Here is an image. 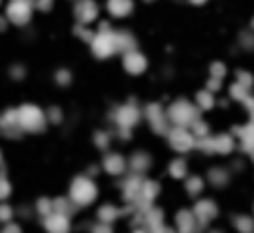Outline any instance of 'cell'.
<instances>
[{"mask_svg":"<svg viewBox=\"0 0 254 233\" xmlns=\"http://www.w3.org/2000/svg\"><path fill=\"white\" fill-rule=\"evenodd\" d=\"M17 116H19V126L23 132H30V134H38L44 132L47 124V116L42 109L34 106V104H25L17 108Z\"/></svg>","mask_w":254,"mask_h":233,"instance_id":"6da1fadb","label":"cell"},{"mask_svg":"<svg viewBox=\"0 0 254 233\" xmlns=\"http://www.w3.org/2000/svg\"><path fill=\"white\" fill-rule=\"evenodd\" d=\"M98 194V188L94 184V180L87 175H79L72 180V186H70V199L75 207H85L91 205L94 201V197Z\"/></svg>","mask_w":254,"mask_h":233,"instance_id":"7a4b0ae2","label":"cell"},{"mask_svg":"<svg viewBox=\"0 0 254 233\" xmlns=\"http://www.w3.org/2000/svg\"><path fill=\"white\" fill-rule=\"evenodd\" d=\"M166 113H168V120L173 124V128H189L198 120V109L187 100L173 102Z\"/></svg>","mask_w":254,"mask_h":233,"instance_id":"3957f363","label":"cell"},{"mask_svg":"<svg viewBox=\"0 0 254 233\" xmlns=\"http://www.w3.org/2000/svg\"><path fill=\"white\" fill-rule=\"evenodd\" d=\"M91 47L92 53L96 55L98 58H108L111 55H115L119 51L117 32H113V30H98L94 40H92Z\"/></svg>","mask_w":254,"mask_h":233,"instance_id":"277c9868","label":"cell"},{"mask_svg":"<svg viewBox=\"0 0 254 233\" xmlns=\"http://www.w3.org/2000/svg\"><path fill=\"white\" fill-rule=\"evenodd\" d=\"M32 17V2L27 0H11L6 8V19H9L13 25L23 27Z\"/></svg>","mask_w":254,"mask_h":233,"instance_id":"5b68a950","label":"cell"},{"mask_svg":"<svg viewBox=\"0 0 254 233\" xmlns=\"http://www.w3.org/2000/svg\"><path fill=\"white\" fill-rule=\"evenodd\" d=\"M168 143L172 145L173 151H177V153H187V151H190L194 149L198 141H196V137L192 132H189L187 128H172L170 132H168Z\"/></svg>","mask_w":254,"mask_h":233,"instance_id":"8992f818","label":"cell"},{"mask_svg":"<svg viewBox=\"0 0 254 233\" xmlns=\"http://www.w3.org/2000/svg\"><path fill=\"white\" fill-rule=\"evenodd\" d=\"M145 116L156 134H168L170 132L168 113H166V109H162L160 104H149L145 108Z\"/></svg>","mask_w":254,"mask_h":233,"instance_id":"52a82bcc","label":"cell"},{"mask_svg":"<svg viewBox=\"0 0 254 233\" xmlns=\"http://www.w3.org/2000/svg\"><path fill=\"white\" fill-rule=\"evenodd\" d=\"M113 118H115V122L121 130H132L134 124L139 120V109L130 102V104H125V106L115 109Z\"/></svg>","mask_w":254,"mask_h":233,"instance_id":"ba28073f","label":"cell"},{"mask_svg":"<svg viewBox=\"0 0 254 233\" xmlns=\"http://www.w3.org/2000/svg\"><path fill=\"white\" fill-rule=\"evenodd\" d=\"M0 128L2 132L9 137H17L21 135V126H19V116H17V109H9L4 115L0 116Z\"/></svg>","mask_w":254,"mask_h":233,"instance_id":"9c48e42d","label":"cell"},{"mask_svg":"<svg viewBox=\"0 0 254 233\" xmlns=\"http://www.w3.org/2000/svg\"><path fill=\"white\" fill-rule=\"evenodd\" d=\"M123 64H125V70L132 75H139L147 70V58L139 51H132V53L125 55Z\"/></svg>","mask_w":254,"mask_h":233,"instance_id":"30bf717a","label":"cell"},{"mask_svg":"<svg viewBox=\"0 0 254 233\" xmlns=\"http://www.w3.org/2000/svg\"><path fill=\"white\" fill-rule=\"evenodd\" d=\"M44 228L47 233H68L70 232V218L59 213H53L44 218Z\"/></svg>","mask_w":254,"mask_h":233,"instance_id":"8fae6325","label":"cell"},{"mask_svg":"<svg viewBox=\"0 0 254 233\" xmlns=\"http://www.w3.org/2000/svg\"><path fill=\"white\" fill-rule=\"evenodd\" d=\"M194 216H196L198 224L205 226L209 220H213L217 216V207H215V203L211 199H201L194 207Z\"/></svg>","mask_w":254,"mask_h":233,"instance_id":"7c38bea8","label":"cell"},{"mask_svg":"<svg viewBox=\"0 0 254 233\" xmlns=\"http://www.w3.org/2000/svg\"><path fill=\"white\" fill-rule=\"evenodd\" d=\"M73 11H75V19L79 25H89L98 15V8L94 2H77Z\"/></svg>","mask_w":254,"mask_h":233,"instance_id":"4fadbf2b","label":"cell"},{"mask_svg":"<svg viewBox=\"0 0 254 233\" xmlns=\"http://www.w3.org/2000/svg\"><path fill=\"white\" fill-rule=\"evenodd\" d=\"M141 186H143V180L139 179L137 175L127 179L125 186H123V194H125V199H127L128 203L136 205V201L139 199V194H141Z\"/></svg>","mask_w":254,"mask_h":233,"instance_id":"5bb4252c","label":"cell"},{"mask_svg":"<svg viewBox=\"0 0 254 233\" xmlns=\"http://www.w3.org/2000/svg\"><path fill=\"white\" fill-rule=\"evenodd\" d=\"M175 222H177V232L179 233H194L196 226H198V220H196L194 213H189V211H179Z\"/></svg>","mask_w":254,"mask_h":233,"instance_id":"9a60e30c","label":"cell"},{"mask_svg":"<svg viewBox=\"0 0 254 233\" xmlns=\"http://www.w3.org/2000/svg\"><path fill=\"white\" fill-rule=\"evenodd\" d=\"M104 170L108 171L109 175H121L127 170V162L121 154H108L104 158Z\"/></svg>","mask_w":254,"mask_h":233,"instance_id":"2e32d148","label":"cell"},{"mask_svg":"<svg viewBox=\"0 0 254 233\" xmlns=\"http://www.w3.org/2000/svg\"><path fill=\"white\" fill-rule=\"evenodd\" d=\"M132 9H134V4L130 0H111V2H108V11L117 19L127 17Z\"/></svg>","mask_w":254,"mask_h":233,"instance_id":"e0dca14e","label":"cell"},{"mask_svg":"<svg viewBox=\"0 0 254 233\" xmlns=\"http://www.w3.org/2000/svg\"><path fill=\"white\" fill-rule=\"evenodd\" d=\"M236 132L239 134V139H241V143H243V149L254 158V124H249V126H245V128H237Z\"/></svg>","mask_w":254,"mask_h":233,"instance_id":"ac0fdd59","label":"cell"},{"mask_svg":"<svg viewBox=\"0 0 254 233\" xmlns=\"http://www.w3.org/2000/svg\"><path fill=\"white\" fill-rule=\"evenodd\" d=\"M149 166H151V158L145 153H136L132 156V160H130V170L134 171L136 175L145 173L149 170Z\"/></svg>","mask_w":254,"mask_h":233,"instance_id":"d6986e66","label":"cell"},{"mask_svg":"<svg viewBox=\"0 0 254 233\" xmlns=\"http://www.w3.org/2000/svg\"><path fill=\"white\" fill-rule=\"evenodd\" d=\"M117 44H119V51L123 53H132V51H137L136 49V38L128 32H117Z\"/></svg>","mask_w":254,"mask_h":233,"instance_id":"ffe728a7","label":"cell"},{"mask_svg":"<svg viewBox=\"0 0 254 233\" xmlns=\"http://www.w3.org/2000/svg\"><path fill=\"white\" fill-rule=\"evenodd\" d=\"M121 215H123V211L117 209L115 205H104V207H100V211H98V218H100L102 224H111V222L117 220Z\"/></svg>","mask_w":254,"mask_h":233,"instance_id":"44dd1931","label":"cell"},{"mask_svg":"<svg viewBox=\"0 0 254 233\" xmlns=\"http://www.w3.org/2000/svg\"><path fill=\"white\" fill-rule=\"evenodd\" d=\"M53 207H55V213L68 216V218H70V215H72L73 209H75V205L72 203L70 197H57L53 201Z\"/></svg>","mask_w":254,"mask_h":233,"instance_id":"7402d4cb","label":"cell"},{"mask_svg":"<svg viewBox=\"0 0 254 233\" xmlns=\"http://www.w3.org/2000/svg\"><path fill=\"white\" fill-rule=\"evenodd\" d=\"M234 149V137L232 135H218L215 137V153L228 154Z\"/></svg>","mask_w":254,"mask_h":233,"instance_id":"603a6c76","label":"cell"},{"mask_svg":"<svg viewBox=\"0 0 254 233\" xmlns=\"http://www.w3.org/2000/svg\"><path fill=\"white\" fill-rule=\"evenodd\" d=\"M170 175L175 177V179H183L185 175H187V162L183 160V158H177V160H173L170 164Z\"/></svg>","mask_w":254,"mask_h":233,"instance_id":"cb8c5ba5","label":"cell"},{"mask_svg":"<svg viewBox=\"0 0 254 233\" xmlns=\"http://www.w3.org/2000/svg\"><path fill=\"white\" fill-rule=\"evenodd\" d=\"M36 211H38V215H40V216H44V218H47L49 215H53V213H55L53 201H49L47 197H42V199H38Z\"/></svg>","mask_w":254,"mask_h":233,"instance_id":"d4e9b609","label":"cell"},{"mask_svg":"<svg viewBox=\"0 0 254 233\" xmlns=\"http://www.w3.org/2000/svg\"><path fill=\"white\" fill-rule=\"evenodd\" d=\"M234 224H236L237 232H241V233H253V230H254V222L249 216H237L236 220H234Z\"/></svg>","mask_w":254,"mask_h":233,"instance_id":"484cf974","label":"cell"},{"mask_svg":"<svg viewBox=\"0 0 254 233\" xmlns=\"http://www.w3.org/2000/svg\"><path fill=\"white\" fill-rule=\"evenodd\" d=\"M185 188H187V192H189L190 196H198L201 190H203V180H201L200 177H190V179L187 180Z\"/></svg>","mask_w":254,"mask_h":233,"instance_id":"4316f807","label":"cell"},{"mask_svg":"<svg viewBox=\"0 0 254 233\" xmlns=\"http://www.w3.org/2000/svg\"><path fill=\"white\" fill-rule=\"evenodd\" d=\"M198 106L200 109H211L215 106V98H213V92H209V90H203V92H198Z\"/></svg>","mask_w":254,"mask_h":233,"instance_id":"83f0119b","label":"cell"},{"mask_svg":"<svg viewBox=\"0 0 254 233\" xmlns=\"http://www.w3.org/2000/svg\"><path fill=\"white\" fill-rule=\"evenodd\" d=\"M192 134H194V137H200V139H203V137H207L209 134V126L203 122V120H196L194 124H192Z\"/></svg>","mask_w":254,"mask_h":233,"instance_id":"f1b7e54d","label":"cell"},{"mask_svg":"<svg viewBox=\"0 0 254 233\" xmlns=\"http://www.w3.org/2000/svg\"><path fill=\"white\" fill-rule=\"evenodd\" d=\"M9 194H11V184H9V180L6 179V175L0 171V201L8 199Z\"/></svg>","mask_w":254,"mask_h":233,"instance_id":"f546056e","label":"cell"},{"mask_svg":"<svg viewBox=\"0 0 254 233\" xmlns=\"http://www.w3.org/2000/svg\"><path fill=\"white\" fill-rule=\"evenodd\" d=\"M230 92H232V98L239 100V102H245L247 98H249V90L243 89L241 85H232V89H230Z\"/></svg>","mask_w":254,"mask_h":233,"instance_id":"4dcf8cb0","label":"cell"},{"mask_svg":"<svg viewBox=\"0 0 254 233\" xmlns=\"http://www.w3.org/2000/svg\"><path fill=\"white\" fill-rule=\"evenodd\" d=\"M73 32H75L77 36L81 38V40H85V42H89V44H92V40H94V36H96L94 32H91L89 28H85L83 25H79V27L73 28Z\"/></svg>","mask_w":254,"mask_h":233,"instance_id":"1f68e13d","label":"cell"},{"mask_svg":"<svg viewBox=\"0 0 254 233\" xmlns=\"http://www.w3.org/2000/svg\"><path fill=\"white\" fill-rule=\"evenodd\" d=\"M237 85H241L243 89L249 90V87L253 85V75L247 72H237Z\"/></svg>","mask_w":254,"mask_h":233,"instance_id":"d6a6232c","label":"cell"},{"mask_svg":"<svg viewBox=\"0 0 254 233\" xmlns=\"http://www.w3.org/2000/svg\"><path fill=\"white\" fill-rule=\"evenodd\" d=\"M209 177H211V180L213 182H217L218 186H222L224 184V180H226V171H222V170H215V171H211L209 173Z\"/></svg>","mask_w":254,"mask_h":233,"instance_id":"836d02e7","label":"cell"},{"mask_svg":"<svg viewBox=\"0 0 254 233\" xmlns=\"http://www.w3.org/2000/svg\"><path fill=\"white\" fill-rule=\"evenodd\" d=\"M13 216V211L11 207L6 205V203H0V222H9Z\"/></svg>","mask_w":254,"mask_h":233,"instance_id":"e575fe53","label":"cell"},{"mask_svg":"<svg viewBox=\"0 0 254 233\" xmlns=\"http://www.w3.org/2000/svg\"><path fill=\"white\" fill-rule=\"evenodd\" d=\"M94 143L98 145L100 149H106L109 145V135L106 134V132H96V134H94Z\"/></svg>","mask_w":254,"mask_h":233,"instance_id":"d590c367","label":"cell"},{"mask_svg":"<svg viewBox=\"0 0 254 233\" xmlns=\"http://www.w3.org/2000/svg\"><path fill=\"white\" fill-rule=\"evenodd\" d=\"M211 73H213V77H215V79H222V77H224V73H226V68H224L220 62H215L213 66H211Z\"/></svg>","mask_w":254,"mask_h":233,"instance_id":"8d00e7d4","label":"cell"},{"mask_svg":"<svg viewBox=\"0 0 254 233\" xmlns=\"http://www.w3.org/2000/svg\"><path fill=\"white\" fill-rule=\"evenodd\" d=\"M70 79H72V75H70V72H68V70H59V72H57V83H59V85H68V83H70Z\"/></svg>","mask_w":254,"mask_h":233,"instance_id":"74e56055","label":"cell"},{"mask_svg":"<svg viewBox=\"0 0 254 233\" xmlns=\"http://www.w3.org/2000/svg\"><path fill=\"white\" fill-rule=\"evenodd\" d=\"M47 116H49V120H51V122H55V124H59V122L63 120V113H61V109H59V108H51V109H49Z\"/></svg>","mask_w":254,"mask_h":233,"instance_id":"f35d334b","label":"cell"},{"mask_svg":"<svg viewBox=\"0 0 254 233\" xmlns=\"http://www.w3.org/2000/svg\"><path fill=\"white\" fill-rule=\"evenodd\" d=\"M92 233H113V232H111L109 224H100L96 226V228H92Z\"/></svg>","mask_w":254,"mask_h":233,"instance_id":"ab89813d","label":"cell"},{"mask_svg":"<svg viewBox=\"0 0 254 233\" xmlns=\"http://www.w3.org/2000/svg\"><path fill=\"white\" fill-rule=\"evenodd\" d=\"M220 89V79H215V77H211L207 83V90L211 92V90H218Z\"/></svg>","mask_w":254,"mask_h":233,"instance_id":"60d3db41","label":"cell"},{"mask_svg":"<svg viewBox=\"0 0 254 233\" xmlns=\"http://www.w3.org/2000/svg\"><path fill=\"white\" fill-rule=\"evenodd\" d=\"M11 75H13V79H21V77L25 75V70H23L21 66H13V68H11Z\"/></svg>","mask_w":254,"mask_h":233,"instance_id":"b9f144b4","label":"cell"},{"mask_svg":"<svg viewBox=\"0 0 254 233\" xmlns=\"http://www.w3.org/2000/svg\"><path fill=\"white\" fill-rule=\"evenodd\" d=\"M0 233H21V228L15 226V224H8Z\"/></svg>","mask_w":254,"mask_h":233,"instance_id":"7bdbcfd3","label":"cell"},{"mask_svg":"<svg viewBox=\"0 0 254 233\" xmlns=\"http://www.w3.org/2000/svg\"><path fill=\"white\" fill-rule=\"evenodd\" d=\"M51 4H53V2H46V0H44V2H36L34 8L42 9V11H47V9H51Z\"/></svg>","mask_w":254,"mask_h":233,"instance_id":"ee69618b","label":"cell"},{"mask_svg":"<svg viewBox=\"0 0 254 233\" xmlns=\"http://www.w3.org/2000/svg\"><path fill=\"white\" fill-rule=\"evenodd\" d=\"M4 28H6V19H4L2 15H0V32H2Z\"/></svg>","mask_w":254,"mask_h":233,"instance_id":"f6af8a7d","label":"cell"},{"mask_svg":"<svg viewBox=\"0 0 254 233\" xmlns=\"http://www.w3.org/2000/svg\"><path fill=\"white\" fill-rule=\"evenodd\" d=\"M0 166H2V151H0Z\"/></svg>","mask_w":254,"mask_h":233,"instance_id":"bcb514c9","label":"cell"},{"mask_svg":"<svg viewBox=\"0 0 254 233\" xmlns=\"http://www.w3.org/2000/svg\"><path fill=\"white\" fill-rule=\"evenodd\" d=\"M253 28H254V19H253Z\"/></svg>","mask_w":254,"mask_h":233,"instance_id":"7dc6e473","label":"cell"}]
</instances>
